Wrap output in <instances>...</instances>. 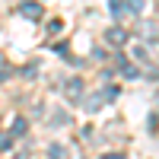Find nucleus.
Listing matches in <instances>:
<instances>
[{"mask_svg":"<svg viewBox=\"0 0 159 159\" xmlns=\"http://www.w3.org/2000/svg\"><path fill=\"white\" fill-rule=\"evenodd\" d=\"M22 16H38V7H22Z\"/></svg>","mask_w":159,"mask_h":159,"instance_id":"2","label":"nucleus"},{"mask_svg":"<svg viewBox=\"0 0 159 159\" xmlns=\"http://www.w3.org/2000/svg\"><path fill=\"white\" fill-rule=\"evenodd\" d=\"M13 134H25V121H22V118H16V121H13Z\"/></svg>","mask_w":159,"mask_h":159,"instance_id":"1","label":"nucleus"}]
</instances>
